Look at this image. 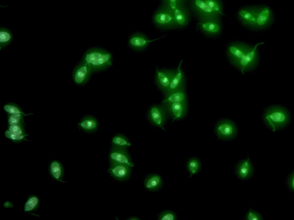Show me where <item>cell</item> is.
Returning <instances> with one entry per match:
<instances>
[{
  "mask_svg": "<svg viewBox=\"0 0 294 220\" xmlns=\"http://www.w3.org/2000/svg\"><path fill=\"white\" fill-rule=\"evenodd\" d=\"M82 61L89 65L93 72H100L112 66L113 57L104 49L92 48L84 53Z\"/></svg>",
  "mask_w": 294,
  "mask_h": 220,
  "instance_id": "6da1fadb",
  "label": "cell"
},
{
  "mask_svg": "<svg viewBox=\"0 0 294 220\" xmlns=\"http://www.w3.org/2000/svg\"><path fill=\"white\" fill-rule=\"evenodd\" d=\"M290 120L288 110L280 106H272L264 112V122L273 132L288 125Z\"/></svg>",
  "mask_w": 294,
  "mask_h": 220,
  "instance_id": "7a4b0ae2",
  "label": "cell"
},
{
  "mask_svg": "<svg viewBox=\"0 0 294 220\" xmlns=\"http://www.w3.org/2000/svg\"><path fill=\"white\" fill-rule=\"evenodd\" d=\"M215 132L219 139L230 140L237 136V127L231 120H221L216 125Z\"/></svg>",
  "mask_w": 294,
  "mask_h": 220,
  "instance_id": "3957f363",
  "label": "cell"
},
{
  "mask_svg": "<svg viewBox=\"0 0 294 220\" xmlns=\"http://www.w3.org/2000/svg\"><path fill=\"white\" fill-rule=\"evenodd\" d=\"M264 43V42H259V43L253 46L252 49L249 52H247V54L237 64V66L239 67L243 73L246 71L252 70L257 66L258 60H259V55H258L257 48L258 46Z\"/></svg>",
  "mask_w": 294,
  "mask_h": 220,
  "instance_id": "277c9868",
  "label": "cell"
},
{
  "mask_svg": "<svg viewBox=\"0 0 294 220\" xmlns=\"http://www.w3.org/2000/svg\"><path fill=\"white\" fill-rule=\"evenodd\" d=\"M93 73L90 66L81 60L73 70L72 77L74 83L79 86H83L88 82Z\"/></svg>",
  "mask_w": 294,
  "mask_h": 220,
  "instance_id": "5b68a950",
  "label": "cell"
},
{
  "mask_svg": "<svg viewBox=\"0 0 294 220\" xmlns=\"http://www.w3.org/2000/svg\"><path fill=\"white\" fill-rule=\"evenodd\" d=\"M167 113L164 106V107L158 105L152 106L148 112L149 121L152 125L165 130Z\"/></svg>",
  "mask_w": 294,
  "mask_h": 220,
  "instance_id": "8992f818",
  "label": "cell"
},
{
  "mask_svg": "<svg viewBox=\"0 0 294 220\" xmlns=\"http://www.w3.org/2000/svg\"><path fill=\"white\" fill-rule=\"evenodd\" d=\"M273 19L274 14L270 7L266 5L258 6L256 20L254 29L256 30L265 29L271 26Z\"/></svg>",
  "mask_w": 294,
  "mask_h": 220,
  "instance_id": "52a82bcc",
  "label": "cell"
},
{
  "mask_svg": "<svg viewBox=\"0 0 294 220\" xmlns=\"http://www.w3.org/2000/svg\"><path fill=\"white\" fill-rule=\"evenodd\" d=\"M109 164H121L129 165L132 168L134 164L127 149L112 147L108 154Z\"/></svg>",
  "mask_w": 294,
  "mask_h": 220,
  "instance_id": "ba28073f",
  "label": "cell"
},
{
  "mask_svg": "<svg viewBox=\"0 0 294 220\" xmlns=\"http://www.w3.org/2000/svg\"><path fill=\"white\" fill-rule=\"evenodd\" d=\"M132 169V167L126 164H111L108 172L113 179L119 182H126L129 179Z\"/></svg>",
  "mask_w": 294,
  "mask_h": 220,
  "instance_id": "9c48e42d",
  "label": "cell"
},
{
  "mask_svg": "<svg viewBox=\"0 0 294 220\" xmlns=\"http://www.w3.org/2000/svg\"><path fill=\"white\" fill-rule=\"evenodd\" d=\"M168 114L171 117L173 121L182 119L187 112L186 102H174L164 105Z\"/></svg>",
  "mask_w": 294,
  "mask_h": 220,
  "instance_id": "30bf717a",
  "label": "cell"
},
{
  "mask_svg": "<svg viewBox=\"0 0 294 220\" xmlns=\"http://www.w3.org/2000/svg\"><path fill=\"white\" fill-rule=\"evenodd\" d=\"M258 6H248L239 10V18L244 26L254 29L256 23Z\"/></svg>",
  "mask_w": 294,
  "mask_h": 220,
  "instance_id": "8fae6325",
  "label": "cell"
},
{
  "mask_svg": "<svg viewBox=\"0 0 294 220\" xmlns=\"http://www.w3.org/2000/svg\"><path fill=\"white\" fill-rule=\"evenodd\" d=\"M155 22L162 27H169L175 23L173 10L163 8L159 10L154 16Z\"/></svg>",
  "mask_w": 294,
  "mask_h": 220,
  "instance_id": "7c38bea8",
  "label": "cell"
},
{
  "mask_svg": "<svg viewBox=\"0 0 294 220\" xmlns=\"http://www.w3.org/2000/svg\"><path fill=\"white\" fill-rule=\"evenodd\" d=\"M252 48L251 46L245 44H234L230 46L229 54L235 65H237Z\"/></svg>",
  "mask_w": 294,
  "mask_h": 220,
  "instance_id": "4fadbf2b",
  "label": "cell"
},
{
  "mask_svg": "<svg viewBox=\"0 0 294 220\" xmlns=\"http://www.w3.org/2000/svg\"><path fill=\"white\" fill-rule=\"evenodd\" d=\"M236 173L238 178L242 180L249 179L253 173V166L249 157L240 161L237 165Z\"/></svg>",
  "mask_w": 294,
  "mask_h": 220,
  "instance_id": "5bb4252c",
  "label": "cell"
},
{
  "mask_svg": "<svg viewBox=\"0 0 294 220\" xmlns=\"http://www.w3.org/2000/svg\"><path fill=\"white\" fill-rule=\"evenodd\" d=\"M77 126L80 130H82L84 132L92 134L98 130L99 123L97 119L94 116L86 115L80 120Z\"/></svg>",
  "mask_w": 294,
  "mask_h": 220,
  "instance_id": "9a60e30c",
  "label": "cell"
},
{
  "mask_svg": "<svg viewBox=\"0 0 294 220\" xmlns=\"http://www.w3.org/2000/svg\"><path fill=\"white\" fill-rule=\"evenodd\" d=\"M48 172L51 178L56 182L66 183L63 181L65 176V169L61 162L58 160H52L49 162L48 165Z\"/></svg>",
  "mask_w": 294,
  "mask_h": 220,
  "instance_id": "2e32d148",
  "label": "cell"
},
{
  "mask_svg": "<svg viewBox=\"0 0 294 220\" xmlns=\"http://www.w3.org/2000/svg\"><path fill=\"white\" fill-rule=\"evenodd\" d=\"M175 73L167 72V71H157V82L161 89L167 92L171 84L172 78Z\"/></svg>",
  "mask_w": 294,
  "mask_h": 220,
  "instance_id": "e0dca14e",
  "label": "cell"
},
{
  "mask_svg": "<svg viewBox=\"0 0 294 220\" xmlns=\"http://www.w3.org/2000/svg\"><path fill=\"white\" fill-rule=\"evenodd\" d=\"M164 184L162 177L158 174H151L144 181V186L149 191H154L160 189Z\"/></svg>",
  "mask_w": 294,
  "mask_h": 220,
  "instance_id": "ac0fdd59",
  "label": "cell"
},
{
  "mask_svg": "<svg viewBox=\"0 0 294 220\" xmlns=\"http://www.w3.org/2000/svg\"><path fill=\"white\" fill-rule=\"evenodd\" d=\"M182 62V61L180 62L178 68L177 69V72L172 78L168 90L166 94L171 93V92L182 89L184 78L182 71L180 69V66H181Z\"/></svg>",
  "mask_w": 294,
  "mask_h": 220,
  "instance_id": "d6986e66",
  "label": "cell"
},
{
  "mask_svg": "<svg viewBox=\"0 0 294 220\" xmlns=\"http://www.w3.org/2000/svg\"><path fill=\"white\" fill-rule=\"evenodd\" d=\"M193 5L198 12L207 18H212L217 15V13L207 4L205 0H194Z\"/></svg>",
  "mask_w": 294,
  "mask_h": 220,
  "instance_id": "ffe728a7",
  "label": "cell"
},
{
  "mask_svg": "<svg viewBox=\"0 0 294 220\" xmlns=\"http://www.w3.org/2000/svg\"><path fill=\"white\" fill-rule=\"evenodd\" d=\"M186 92L183 89L171 92L166 94V97L162 102L164 105L171 104L174 102H186L187 103Z\"/></svg>",
  "mask_w": 294,
  "mask_h": 220,
  "instance_id": "44dd1931",
  "label": "cell"
},
{
  "mask_svg": "<svg viewBox=\"0 0 294 220\" xmlns=\"http://www.w3.org/2000/svg\"><path fill=\"white\" fill-rule=\"evenodd\" d=\"M40 198L36 196V195H30V196L28 197L26 203H25L24 212L33 214V215H36L33 214V213L38 210L39 208H40Z\"/></svg>",
  "mask_w": 294,
  "mask_h": 220,
  "instance_id": "7402d4cb",
  "label": "cell"
},
{
  "mask_svg": "<svg viewBox=\"0 0 294 220\" xmlns=\"http://www.w3.org/2000/svg\"><path fill=\"white\" fill-rule=\"evenodd\" d=\"M111 146L113 147L127 149L131 146V143L128 138L125 135L116 134L112 138Z\"/></svg>",
  "mask_w": 294,
  "mask_h": 220,
  "instance_id": "603a6c76",
  "label": "cell"
},
{
  "mask_svg": "<svg viewBox=\"0 0 294 220\" xmlns=\"http://www.w3.org/2000/svg\"><path fill=\"white\" fill-rule=\"evenodd\" d=\"M157 40H158V39L149 40L143 37L140 36V35H135L130 37L129 40V44L130 47H132L133 48L141 49L146 47V46L148 43H150V42L155 41Z\"/></svg>",
  "mask_w": 294,
  "mask_h": 220,
  "instance_id": "cb8c5ba5",
  "label": "cell"
},
{
  "mask_svg": "<svg viewBox=\"0 0 294 220\" xmlns=\"http://www.w3.org/2000/svg\"><path fill=\"white\" fill-rule=\"evenodd\" d=\"M13 40V35L8 28L1 27L0 29V50L9 45Z\"/></svg>",
  "mask_w": 294,
  "mask_h": 220,
  "instance_id": "d4e9b609",
  "label": "cell"
},
{
  "mask_svg": "<svg viewBox=\"0 0 294 220\" xmlns=\"http://www.w3.org/2000/svg\"><path fill=\"white\" fill-rule=\"evenodd\" d=\"M3 109L8 114H21L25 116L33 115V113H25L18 105L13 102L6 103L3 106Z\"/></svg>",
  "mask_w": 294,
  "mask_h": 220,
  "instance_id": "484cf974",
  "label": "cell"
},
{
  "mask_svg": "<svg viewBox=\"0 0 294 220\" xmlns=\"http://www.w3.org/2000/svg\"><path fill=\"white\" fill-rule=\"evenodd\" d=\"M173 15H174L175 23L179 26H185L188 21L187 13L182 8L179 6L174 10H173Z\"/></svg>",
  "mask_w": 294,
  "mask_h": 220,
  "instance_id": "4316f807",
  "label": "cell"
},
{
  "mask_svg": "<svg viewBox=\"0 0 294 220\" xmlns=\"http://www.w3.org/2000/svg\"><path fill=\"white\" fill-rule=\"evenodd\" d=\"M202 29L209 34H217L220 31L221 27L214 21L209 20L200 23Z\"/></svg>",
  "mask_w": 294,
  "mask_h": 220,
  "instance_id": "83f0119b",
  "label": "cell"
},
{
  "mask_svg": "<svg viewBox=\"0 0 294 220\" xmlns=\"http://www.w3.org/2000/svg\"><path fill=\"white\" fill-rule=\"evenodd\" d=\"M186 168L190 174V177L196 175L200 171L201 169V162L199 159L193 157L187 162Z\"/></svg>",
  "mask_w": 294,
  "mask_h": 220,
  "instance_id": "f1b7e54d",
  "label": "cell"
},
{
  "mask_svg": "<svg viewBox=\"0 0 294 220\" xmlns=\"http://www.w3.org/2000/svg\"><path fill=\"white\" fill-rule=\"evenodd\" d=\"M4 136L13 142L14 143L20 144L23 142L29 141L27 139V137L29 136V134L24 135H19L10 132L6 130L4 133Z\"/></svg>",
  "mask_w": 294,
  "mask_h": 220,
  "instance_id": "f546056e",
  "label": "cell"
},
{
  "mask_svg": "<svg viewBox=\"0 0 294 220\" xmlns=\"http://www.w3.org/2000/svg\"><path fill=\"white\" fill-rule=\"evenodd\" d=\"M24 116L21 114H8L7 115L8 125H17V124L25 125Z\"/></svg>",
  "mask_w": 294,
  "mask_h": 220,
  "instance_id": "4dcf8cb0",
  "label": "cell"
},
{
  "mask_svg": "<svg viewBox=\"0 0 294 220\" xmlns=\"http://www.w3.org/2000/svg\"><path fill=\"white\" fill-rule=\"evenodd\" d=\"M25 125H21V124H17V125H8L7 130L13 133L24 135L26 134V131L24 127Z\"/></svg>",
  "mask_w": 294,
  "mask_h": 220,
  "instance_id": "1f68e13d",
  "label": "cell"
},
{
  "mask_svg": "<svg viewBox=\"0 0 294 220\" xmlns=\"http://www.w3.org/2000/svg\"><path fill=\"white\" fill-rule=\"evenodd\" d=\"M207 4L217 14L222 15V6L219 0H205Z\"/></svg>",
  "mask_w": 294,
  "mask_h": 220,
  "instance_id": "d6a6232c",
  "label": "cell"
},
{
  "mask_svg": "<svg viewBox=\"0 0 294 220\" xmlns=\"http://www.w3.org/2000/svg\"><path fill=\"white\" fill-rule=\"evenodd\" d=\"M177 217L175 212L171 211H165L162 212L159 215V220H176Z\"/></svg>",
  "mask_w": 294,
  "mask_h": 220,
  "instance_id": "836d02e7",
  "label": "cell"
},
{
  "mask_svg": "<svg viewBox=\"0 0 294 220\" xmlns=\"http://www.w3.org/2000/svg\"><path fill=\"white\" fill-rule=\"evenodd\" d=\"M246 219L247 220H261L263 218L259 213L251 209L246 215Z\"/></svg>",
  "mask_w": 294,
  "mask_h": 220,
  "instance_id": "e575fe53",
  "label": "cell"
},
{
  "mask_svg": "<svg viewBox=\"0 0 294 220\" xmlns=\"http://www.w3.org/2000/svg\"><path fill=\"white\" fill-rule=\"evenodd\" d=\"M169 8L174 10L179 6V3L181 0H168Z\"/></svg>",
  "mask_w": 294,
  "mask_h": 220,
  "instance_id": "d590c367",
  "label": "cell"
},
{
  "mask_svg": "<svg viewBox=\"0 0 294 220\" xmlns=\"http://www.w3.org/2000/svg\"><path fill=\"white\" fill-rule=\"evenodd\" d=\"M288 185L290 189L294 192V172L289 177L288 180Z\"/></svg>",
  "mask_w": 294,
  "mask_h": 220,
  "instance_id": "8d00e7d4",
  "label": "cell"
},
{
  "mask_svg": "<svg viewBox=\"0 0 294 220\" xmlns=\"http://www.w3.org/2000/svg\"><path fill=\"white\" fill-rule=\"evenodd\" d=\"M140 219L139 218H138L137 217H131L130 218H129L128 219H127V220H140Z\"/></svg>",
  "mask_w": 294,
  "mask_h": 220,
  "instance_id": "74e56055",
  "label": "cell"
}]
</instances>
